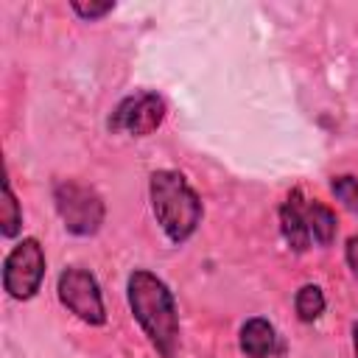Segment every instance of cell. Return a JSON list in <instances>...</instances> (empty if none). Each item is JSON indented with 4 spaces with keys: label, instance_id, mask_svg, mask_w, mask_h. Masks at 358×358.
Listing matches in <instances>:
<instances>
[{
    "label": "cell",
    "instance_id": "1",
    "mask_svg": "<svg viewBox=\"0 0 358 358\" xmlns=\"http://www.w3.org/2000/svg\"><path fill=\"white\" fill-rule=\"evenodd\" d=\"M126 302L159 358H176L179 350V310L173 291L148 268H134L126 280Z\"/></svg>",
    "mask_w": 358,
    "mask_h": 358
},
{
    "label": "cell",
    "instance_id": "2",
    "mask_svg": "<svg viewBox=\"0 0 358 358\" xmlns=\"http://www.w3.org/2000/svg\"><path fill=\"white\" fill-rule=\"evenodd\" d=\"M148 201L159 229L171 243L182 246L185 241L193 238V232L201 224L204 204L185 173L173 168L154 171L148 179Z\"/></svg>",
    "mask_w": 358,
    "mask_h": 358
},
{
    "label": "cell",
    "instance_id": "3",
    "mask_svg": "<svg viewBox=\"0 0 358 358\" xmlns=\"http://www.w3.org/2000/svg\"><path fill=\"white\" fill-rule=\"evenodd\" d=\"M53 207L64 229L76 238H90L101 229L106 218V204L98 190L76 179H62L53 185Z\"/></svg>",
    "mask_w": 358,
    "mask_h": 358
},
{
    "label": "cell",
    "instance_id": "4",
    "mask_svg": "<svg viewBox=\"0 0 358 358\" xmlns=\"http://www.w3.org/2000/svg\"><path fill=\"white\" fill-rule=\"evenodd\" d=\"M45 268H48V260H45L42 243L31 235L17 241L3 260V291L17 302L34 299L42 288Z\"/></svg>",
    "mask_w": 358,
    "mask_h": 358
},
{
    "label": "cell",
    "instance_id": "5",
    "mask_svg": "<svg viewBox=\"0 0 358 358\" xmlns=\"http://www.w3.org/2000/svg\"><path fill=\"white\" fill-rule=\"evenodd\" d=\"M56 296H59L62 308H67L78 322H84L90 327L106 324L103 294L90 268H81V266L62 268V274L56 280Z\"/></svg>",
    "mask_w": 358,
    "mask_h": 358
},
{
    "label": "cell",
    "instance_id": "6",
    "mask_svg": "<svg viewBox=\"0 0 358 358\" xmlns=\"http://www.w3.org/2000/svg\"><path fill=\"white\" fill-rule=\"evenodd\" d=\"M168 115V103L162 95L143 90L126 95L109 115L106 126L112 134H129V137H148L154 134Z\"/></svg>",
    "mask_w": 358,
    "mask_h": 358
},
{
    "label": "cell",
    "instance_id": "7",
    "mask_svg": "<svg viewBox=\"0 0 358 358\" xmlns=\"http://www.w3.org/2000/svg\"><path fill=\"white\" fill-rule=\"evenodd\" d=\"M305 199H302V193L299 190H291L288 193V199L282 201V207H280V229H282V238H285V243L296 252V255H302V252H308L310 249V229H308V218H305Z\"/></svg>",
    "mask_w": 358,
    "mask_h": 358
},
{
    "label": "cell",
    "instance_id": "8",
    "mask_svg": "<svg viewBox=\"0 0 358 358\" xmlns=\"http://www.w3.org/2000/svg\"><path fill=\"white\" fill-rule=\"evenodd\" d=\"M238 347L246 358H268L277 350V330L266 316H252L238 330Z\"/></svg>",
    "mask_w": 358,
    "mask_h": 358
},
{
    "label": "cell",
    "instance_id": "9",
    "mask_svg": "<svg viewBox=\"0 0 358 358\" xmlns=\"http://www.w3.org/2000/svg\"><path fill=\"white\" fill-rule=\"evenodd\" d=\"M305 218H308L310 238H313L319 246H330L333 238H336V229H338L336 213H333L324 201H308V204H305Z\"/></svg>",
    "mask_w": 358,
    "mask_h": 358
},
{
    "label": "cell",
    "instance_id": "10",
    "mask_svg": "<svg viewBox=\"0 0 358 358\" xmlns=\"http://www.w3.org/2000/svg\"><path fill=\"white\" fill-rule=\"evenodd\" d=\"M324 305H327L324 291H322L316 282H305V285L294 294V310H296L299 322H305V324L316 322V319L324 313Z\"/></svg>",
    "mask_w": 358,
    "mask_h": 358
},
{
    "label": "cell",
    "instance_id": "11",
    "mask_svg": "<svg viewBox=\"0 0 358 358\" xmlns=\"http://www.w3.org/2000/svg\"><path fill=\"white\" fill-rule=\"evenodd\" d=\"M22 229V207L14 196L8 176L3 179V201H0V232L3 238H17Z\"/></svg>",
    "mask_w": 358,
    "mask_h": 358
},
{
    "label": "cell",
    "instance_id": "12",
    "mask_svg": "<svg viewBox=\"0 0 358 358\" xmlns=\"http://www.w3.org/2000/svg\"><path fill=\"white\" fill-rule=\"evenodd\" d=\"M330 190L333 196L341 201V207H347L350 213L358 215V176L352 173H338L330 179Z\"/></svg>",
    "mask_w": 358,
    "mask_h": 358
},
{
    "label": "cell",
    "instance_id": "13",
    "mask_svg": "<svg viewBox=\"0 0 358 358\" xmlns=\"http://www.w3.org/2000/svg\"><path fill=\"white\" fill-rule=\"evenodd\" d=\"M70 11L84 20V22H95V20H103L106 14L115 11V3H81V0H73L70 3Z\"/></svg>",
    "mask_w": 358,
    "mask_h": 358
},
{
    "label": "cell",
    "instance_id": "14",
    "mask_svg": "<svg viewBox=\"0 0 358 358\" xmlns=\"http://www.w3.org/2000/svg\"><path fill=\"white\" fill-rule=\"evenodd\" d=\"M344 260L352 271V277H358V235H350L347 238V246H344Z\"/></svg>",
    "mask_w": 358,
    "mask_h": 358
},
{
    "label": "cell",
    "instance_id": "15",
    "mask_svg": "<svg viewBox=\"0 0 358 358\" xmlns=\"http://www.w3.org/2000/svg\"><path fill=\"white\" fill-rule=\"evenodd\" d=\"M350 336H352V355L358 358V322L352 324V330H350Z\"/></svg>",
    "mask_w": 358,
    "mask_h": 358
}]
</instances>
